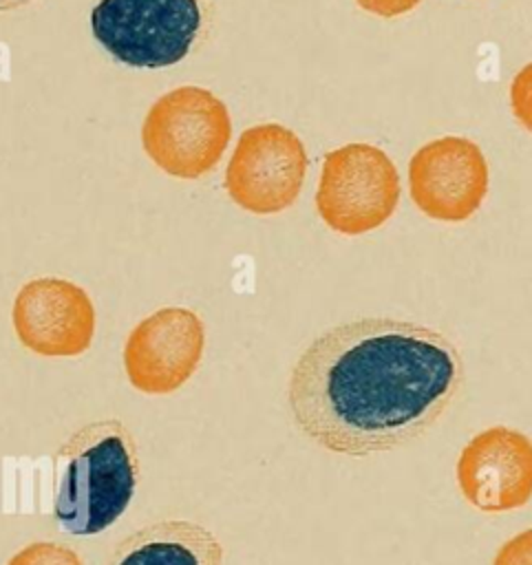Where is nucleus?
Masks as SVG:
<instances>
[{
	"mask_svg": "<svg viewBox=\"0 0 532 565\" xmlns=\"http://www.w3.org/2000/svg\"><path fill=\"white\" fill-rule=\"evenodd\" d=\"M459 349L441 331L397 318H358L298 355L287 406L320 448L369 457L422 437L464 386Z\"/></svg>",
	"mask_w": 532,
	"mask_h": 565,
	"instance_id": "nucleus-1",
	"label": "nucleus"
},
{
	"mask_svg": "<svg viewBox=\"0 0 532 565\" xmlns=\"http://www.w3.org/2000/svg\"><path fill=\"white\" fill-rule=\"evenodd\" d=\"M137 446L117 419L79 428L55 455L57 523L77 536L113 525L128 508L137 486Z\"/></svg>",
	"mask_w": 532,
	"mask_h": 565,
	"instance_id": "nucleus-2",
	"label": "nucleus"
},
{
	"mask_svg": "<svg viewBox=\"0 0 532 565\" xmlns=\"http://www.w3.org/2000/svg\"><path fill=\"white\" fill-rule=\"evenodd\" d=\"M203 24V0H99L91 11L95 40L132 68H166L181 62Z\"/></svg>",
	"mask_w": 532,
	"mask_h": 565,
	"instance_id": "nucleus-3",
	"label": "nucleus"
},
{
	"mask_svg": "<svg viewBox=\"0 0 532 565\" xmlns=\"http://www.w3.org/2000/svg\"><path fill=\"white\" fill-rule=\"evenodd\" d=\"M232 137L227 106L208 88L179 86L161 95L141 126L146 154L168 174L199 179L223 157Z\"/></svg>",
	"mask_w": 532,
	"mask_h": 565,
	"instance_id": "nucleus-4",
	"label": "nucleus"
},
{
	"mask_svg": "<svg viewBox=\"0 0 532 565\" xmlns=\"http://www.w3.org/2000/svg\"><path fill=\"white\" fill-rule=\"evenodd\" d=\"M400 201V174L389 154L369 143H347L324 154L316 207L336 232L358 236L380 227Z\"/></svg>",
	"mask_w": 532,
	"mask_h": 565,
	"instance_id": "nucleus-5",
	"label": "nucleus"
},
{
	"mask_svg": "<svg viewBox=\"0 0 532 565\" xmlns=\"http://www.w3.org/2000/svg\"><path fill=\"white\" fill-rule=\"evenodd\" d=\"M307 174V150L298 135L280 124H260L241 132L225 168L230 199L254 214L289 207Z\"/></svg>",
	"mask_w": 532,
	"mask_h": 565,
	"instance_id": "nucleus-6",
	"label": "nucleus"
},
{
	"mask_svg": "<svg viewBox=\"0 0 532 565\" xmlns=\"http://www.w3.org/2000/svg\"><path fill=\"white\" fill-rule=\"evenodd\" d=\"M203 347L201 318L185 307H163L130 331L124 347L126 375L143 393H172L192 377Z\"/></svg>",
	"mask_w": 532,
	"mask_h": 565,
	"instance_id": "nucleus-7",
	"label": "nucleus"
},
{
	"mask_svg": "<svg viewBox=\"0 0 532 565\" xmlns=\"http://www.w3.org/2000/svg\"><path fill=\"white\" fill-rule=\"evenodd\" d=\"M413 203L437 221H466L488 192L481 148L464 137H441L422 146L408 163Z\"/></svg>",
	"mask_w": 532,
	"mask_h": 565,
	"instance_id": "nucleus-8",
	"label": "nucleus"
},
{
	"mask_svg": "<svg viewBox=\"0 0 532 565\" xmlns=\"http://www.w3.org/2000/svg\"><path fill=\"white\" fill-rule=\"evenodd\" d=\"M457 486L481 512H508L532 499V439L510 426L475 435L457 459Z\"/></svg>",
	"mask_w": 532,
	"mask_h": 565,
	"instance_id": "nucleus-9",
	"label": "nucleus"
},
{
	"mask_svg": "<svg viewBox=\"0 0 532 565\" xmlns=\"http://www.w3.org/2000/svg\"><path fill=\"white\" fill-rule=\"evenodd\" d=\"M11 316L18 340L49 358L84 353L95 333V307L88 294L64 278H35L22 285Z\"/></svg>",
	"mask_w": 532,
	"mask_h": 565,
	"instance_id": "nucleus-10",
	"label": "nucleus"
},
{
	"mask_svg": "<svg viewBox=\"0 0 532 565\" xmlns=\"http://www.w3.org/2000/svg\"><path fill=\"white\" fill-rule=\"evenodd\" d=\"M223 547L194 521L166 519L139 527L113 552L108 565H221Z\"/></svg>",
	"mask_w": 532,
	"mask_h": 565,
	"instance_id": "nucleus-11",
	"label": "nucleus"
},
{
	"mask_svg": "<svg viewBox=\"0 0 532 565\" xmlns=\"http://www.w3.org/2000/svg\"><path fill=\"white\" fill-rule=\"evenodd\" d=\"M9 565H82L79 556L60 543H31L20 550Z\"/></svg>",
	"mask_w": 532,
	"mask_h": 565,
	"instance_id": "nucleus-12",
	"label": "nucleus"
},
{
	"mask_svg": "<svg viewBox=\"0 0 532 565\" xmlns=\"http://www.w3.org/2000/svg\"><path fill=\"white\" fill-rule=\"evenodd\" d=\"M510 108L519 124L532 132V62L525 64L510 84Z\"/></svg>",
	"mask_w": 532,
	"mask_h": 565,
	"instance_id": "nucleus-13",
	"label": "nucleus"
},
{
	"mask_svg": "<svg viewBox=\"0 0 532 565\" xmlns=\"http://www.w3.org/2000/svg\"><path fill=\"white\" fill-rule=\"evenodd\" d=\"M492 565H532V527L508 539L494 554Z\"/></svg>",
	"mask_w": 532,
	"mask_h": 565,
	"instance_id": "nucleus-14",
	"label": "nucleus"
},
{
	"mask_svg": "<svg viewBox=\"0 0 532 565\" xmlns=\"http://www.w3.org/2000/svg\"><path fill=\"white\" fill-rule=\"evenodd\" d=\"M422 0H358V4L369 11V13H375V15H382V18H395V15H402L411 9H415Z\"/></svg>",
	"mask_w": 532,
	"mask_h": 565,
	"instance_id": "nucleus-15",
	"label": "nucleus"
},
{
	"mask_svg": "<svg viewBox=\"0 0 532 565\" xmlns=\"http://www.w3.org/2000/svg\"><path fill=\"white\" fill-rule=\"evenodd\" d=\"M26 2H33V0H0V9H15V7H22Z\"/></svg>",
	"mask_w": 532,
	"mask_h": 565,
	"instance_id": "nucleus-16",
	"label": "nucleus"
}]
</instances>
